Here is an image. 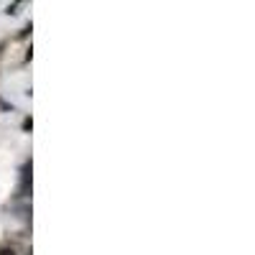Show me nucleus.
Instances as JSON below:
<instances>
[{"label": "nucleus", "mask_w": 255, "mask_h": 255, "mask_svg": "<svg viewBox=\"0 0 255 255\" xmlns=\"http://www.w3.org/2000/svg\"><path fill=\"white\" fill-rule=\"evenodd\" d=\"M31 128H33V120L26 118V120H23V130H31Z\"/></svg>", "instance_id": "1"}, {"label": "nucleus", "mask_w": 255, "mask_h": 255, "mask_svg": "<svg viewBox=\"0 0 255 255\" xmlns=\"http://www.w3.org/2000/svg\"><path fill=\"white\" fill-rule=\"evenodd\" d=\"M0 255H18L13 248H3V250H0Z\"/></svg>", "instance_id": "2"}]
</instances>
